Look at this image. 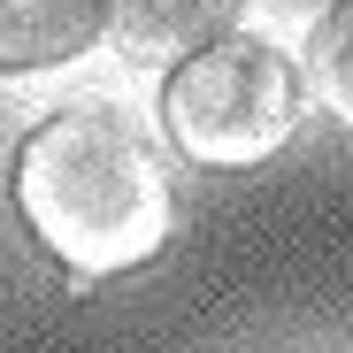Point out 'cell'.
Instances as JSON below:
<instances>
[{
    "instance_id": "1",
    "label": "cell",
    "mask_w": 353,
    "mask_h": 353,
    "mask_svg": "<svg viewBox=\"0 0 353 353\" xmlns=\"http://www.w3.org/2000/svg\"><path fill=\"white\" fill-rule=\"evenodd\" d=\"M16 215L70 276H123L169 246V169L115 100L62 108L16 146Z\"/></svg>"
},
{
    "instance_id": "2",
    "label": "cell",
    "mask_w": 353,
    "mask_h": 353,
    "mask_svg": "<svg viewBox=\"0 0 353 353\" xmlns=\"http://www.w3.org/2000/svg\"><path fill=\"white\" fill-rule=\"evenodd\" d=\"M161 123H169L176 154L200 169H254V161L284 154L292 123H300V70H292L284 46H269L254 31H223L169 70Z\"/></svg>"
},
{
    "instance_id": "3",
    "label": "cell",
    "mask_w": 353,
    "mask_h": 353,
    "mask_svg": "<svg viewBox=\"0 0 353 353\" xmlns=\"http://www.w3.org/2000/svg\"><path fill=\"white\" fill-rule=\"evenodd\" d=\"M230 31V0H108V39L131 70H176Z\"/></svg>"
},
{
    "instance_id": "4",
    "label": "cell",
    "mask_w": 353,
    "mask_h": 353,
    "mask_svg": "<svg viewBox=\"0 0 353 353\" xmlns=\"http://www.w3.org/2000/svg\"><path fill=\"white\" fill-rule=\"evenodd\" d=\"M108 39V0H0V77L77 62Z\"/></svg>"
},
{
    "instance_id": "5",
    "label": "cell",
    "mask_w": 353,
    "mask_h": 353,
    "mask_svg": "<svg viewBox=\"0 0 353 353\" xmlns=\"http://www.w3.org/2000/svg\"><path fill=\"white\" fill-rule=\"evenodd\" d=\"M307 92L353 131V0H338L307 31Z\"/></svg>"
},
{
    "instance_id": "6",
    "label": "cell",
    "mask_w": 353,
    "mask_h": 353,
    "mask_svg": "<svg viewBox=\"0 0 353 353\" xmlns=\"http://www.w3.org/2000/svg\"><path fill=\"white\" fill-rule=\"evenodd\" d=\"M330 8H338V0H230V23H246V31H261V39L276 46V39L315 31Z\"/></svg>"
}]
</instances>
